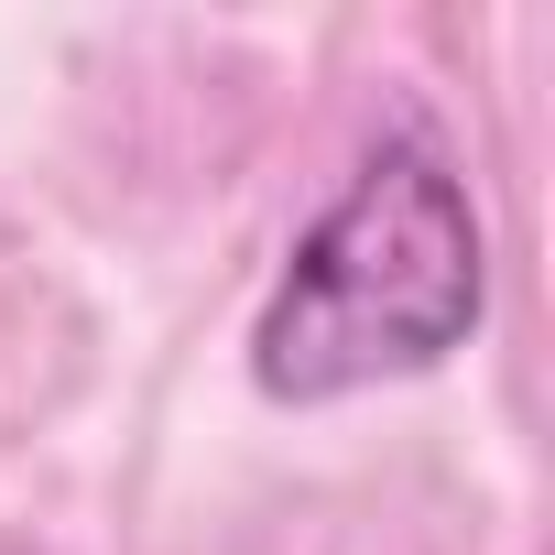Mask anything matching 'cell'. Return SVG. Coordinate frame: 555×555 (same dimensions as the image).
Here are the masks:
<instances>
[{
	"label": "cell",
	"instance_id": "6da1fadb",
	"mask_svg": "<svg viewBox=\"0 0 555 555\" xmlns=\"http://www.w3.org/2000/svg\"><path fill=\"white\" fill-rule=\"evenodd\" d=\"M490 306V240L457 164L403 131L382 142L338 207L295 240L284 284L250 317V382L272 403H349L371 382L436 371Z\"/></svg>",
	"mask_w": 555,
	"mask_h": 555
}]
</instances>
